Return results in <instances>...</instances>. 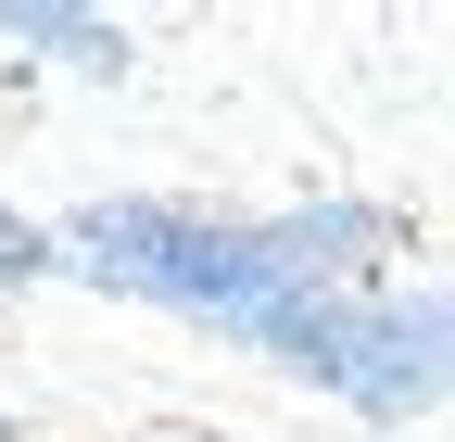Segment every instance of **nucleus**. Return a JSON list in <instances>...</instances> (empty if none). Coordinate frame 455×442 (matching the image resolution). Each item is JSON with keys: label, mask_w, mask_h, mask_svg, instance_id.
Instances as JSON below:
<instances>
[{"label": "nucleus", "mask_w": 455, "mask_h": 442, "mask_svg": "<svg viewBox=\"0 0 455 442\" xmlns=\"http://www.w3.org/2000/svg\"><path fill=\"white\" fill-rule=\"evenodd\" d=\"M76 265H101L114 291H152V304H190V316H228V328H266L304 316L341 265L379 253V215H291V228H203V215H164V202H101L64 228Z\"/></svg>", "instance_id": "f257e3e1"}, {"label": "nucleus", "mask_w": 455, "mask_h": 442, "mask_svg": "<svg viewBox=\"0 0 455 442\" xmlns=\"http://www.w3.org/2000/svg\"><path fill=\"white\" fill-rule=\"evenodd\" d=\"M266 342L304 354L329 392H355L367 417H405V405L455 392V291H418V304H304V316H278Z\"/></svg>", "instance_id": "f03ea898"}, {"label": "nucleus", "mask_w": 455, "mask_h": 442, "mask_svg": "<svg viewBox=\"0 0 455 442\" xmlns=\"http://www.w3.org/2000/svg\"><path fill=\"white\" fill-rule=\"evenodd\" d=\"M0 38H26V51H89V64H114V26H76V13H0Z\"/></svg>", "instance_id": "7ed1b4c3"}, {"label": "nucleus", "mask_w": 455, "mask_h": 442, "mask_svg": "<svg viewBox=\"0 0 455 442\" xmlns=\"http://www.w3.org/2000/svg\"><path fill=\"white\" fill-rule=\"evenodd\" d=\"M38 253H51V241L26 228V215H0V291H13V279H26V265H38Z\"/></svg>", "instance_id": "20e7f679"}, {"label": "nucleus", "mask_w": 455, "mask_h": 442, "mask_svg": "<svg viewBox=\"0 0 455 442\" xmlns=\"http://www.w3.org/2000/svg\"><path fill=\"white\" fill-rule=\"evenodd\" d=\"M0 442H13V430H0Z\"/></svg>", "instance_id": "39448f33"}]
</instances>
